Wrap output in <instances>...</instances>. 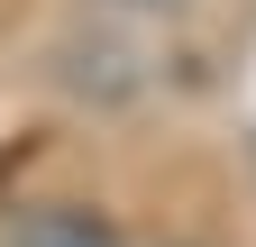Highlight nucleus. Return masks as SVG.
Here are the masks:
<instances>
[{"label":"nucleus","mask_w":256,"mask_h":247,"mask_svg":"<svg viewBox=\"0 0 256 247\" xmlns=\"http://www.w3.org/2000/svg\"><path fill=\"white\" fill-rule=\"evenodd\" d=\"M0 247H128V229L110 210H92V202H28L0 229Z\"/></svg>","instance_id":"f257e3e1"},{"label":"nucleus","mask_w":256,"mask_h":247,"mask_svg":"<svg viewBox=\"0 0 256 247\" xmlns=\"http://www.w3.org/2000/svg\"><path fill=\"white\" fill-rule=\"evenodd\" d=\"M110 10H128V18H183L192 0H110Z\"/></svg>","instance_id":"f03ea898"}]
</instances>
